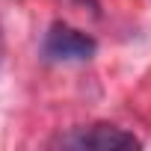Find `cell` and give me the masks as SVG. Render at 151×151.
I'll return each mask as SVG.
<instances>
[{"instance_id":"obj_1","label":"cell","mask_w":151,"mask_h":151,"mask_svg":"<svg viewBox=\"0 0 151 151\" xmlns=\"http://www.w3.org/2000/svg\"><path fill=\"white\" fill-rule=\"evenodd\" d=\"M95 50L98 45L92 36L74 30L68 24H59V21L47 30L45 45H42V53L50 62H83V59H92Z\"/></svg>"},{"instance_id":"obj_2","label":"cell","mask_w":151,"mask_h":151,"mask_svg":"<svg viewBox=\"0 0 151 151\" xmlns=\"http://www.w3.org/2000/svg\"><path fill=\"white\" fill-rule=\"evenodd\" d=\"M59 145L62 148H92V151H122V148H139V139L116 124H92V127L62 136Z\"/></svg>"}]
</instances>
